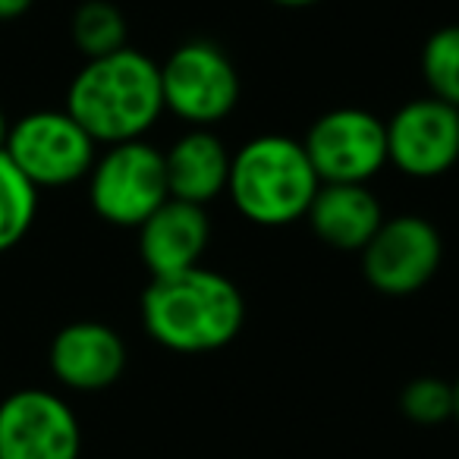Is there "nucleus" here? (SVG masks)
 I'll return each instance as SVG.
<instances>
[{
    "mask_svg": "<svg viewBox=\"0 0 459 459\" xmlns=\"http://www.w3.org/2000/svg\"><path fill=\"white\" fill-rule=\"evenodd\" d=\"M321 179L306 145L290 135H255L230 160L227 195L246 221L258 227H287L308 214Z\"/></svg>",
    "mask_w": 459,
    "mask_h": 459,
    "instance_id": "nucleus-3",
    "label": "nucleus"
},
{
    "mask_svg": "<svg viewBox=\"0 0 459 459\" xmlns=\"http://www.w3.org/2000/svg\"><path fill=\"white\" fill-rule=\"evenodd\" d=\"M271 4H277V7H287V10H306V7L321 4V0H271Z\"/></svg>",
    "mask_w": 459,
    "mask_h": 459,
    "instance_id": "nucleus-20",
    "label": "nucleus"
},
{
    "mask_svg": "<svg viewBox=\"0 0 459 459\" xmlns=\"http://www.w3.org/2000/svg\"><path fill=\"white\" fill-rule=\"evenodd\" d=\"M306 221L331 249L362 252L384 223V208L368 183H321Z\"/></svg>",
    "mask_w": 459,
    "mask_h": 459,
    "instance_id": "nucleus-13",
    "label": "nucleus"
},
{
    "mask_svg": "<svg viewBox=\"0 0 459 459\" xmlns=\"http://www.w3.org/2000/svg\"><path fill=\"white\" fill-rule=\"evenodd\" d=\"M208 243V211L177 198H167L139 227V255L152 277H170L198 268Z\"/></svg>",
    "mask_w": 459,
    "mask_h": 459,
    "instance_id": "nucleus-12",
    "label": "nucleus"
},
{
    "mask_svg": "<svg viewBox=\"0 0 459 459\" xmlns=\"http://www.w3.org/2000/svg\"><path fill=\"white\" fill-rule=\"evenodd\" d=\"M453 419L459 421V377H456V384H453Z\"/></svg>",
    "mask_w": 459,
    "mask_h": 459,
    "instance_id": "nucleus-22",
    "label": "nucleus"
},
{
    "mask_svg": "<svg viewBox=\"0 0 459 459\" xmlns=\"http://www.w3.org/2000/svg\"><path fill=\"white\" fill-rule=\"evenodd\" d=\"M70 35L76 51L85 60L108 57V54L123 51L129 39L126 16L120 13L117 4L110 0H82L76 10H73L70 20Z\"/></svg>",
    "mask_w": 459,
    "mask_h": 459,
    "instance_id": "nucleus-15",
    "label": "nucleus"
},
{
    "mask_svg": "<svg viewBox=\"0 0 459 459\" xmlns=\"http://www.w3.org/2000/svg\"><path fill=\"white\" fill-rule=\"evenodd\" d=\"M164 110L192 129H211L239 104L243 82L233 60L211 41H186L160 64Z\"/></svg>",
    "mask_w": 459,
    "mask_h": 459,
    "instance_id": "nucleus-6",
    "label": "nucleus"
},
{
    "mask_svg": "<svg viewBox=\"0 0 459 459\" xmlns=\"http://www.w3.org/2000/svg\"><path fill=\"white\" fill-rule=\"evenodd\" d=\"M170 198L164 152L135 139L108 145L89 173L91 211L110 227L139 230Z\"/></svg>",
    "mask_w": 459,
    "mask_h": 459,
    "instance_id": "nucleus-4",
    "label": "nucleus"
},
{
    "mask_svg": "<svg viewBox=\"0 0 459 459\" xmlns=\"http://www.w3.org/2000/svg\"><path fill=\"white\" fill-rule=\"evenodd\" d=\"M64 110L98 145L145 139L164 114L160 66L135 48L85 60L66 89Z\"/></svg>",
    "mask_w": 459,
    "mask_h": 459,
    "instance_id": "nucleus-2",
    "label": "nucleus"
},
{
    "mask_svg": "<svg viewBox=\"0 0 459 459\" xmlns=\"http://www.w3.org/2000/svg\"><path fill=\"white\" fill-rule=\"evenodd\" d=\"M39 217V189L0 152V255L22 243Z\"/></svg>",
    "mask_w": 459,
    "mask_h": 459,
    "instance_id": "nucleus-16",
    "label": "nucleus"
},
{
    "mask_svg": "<svg viewBox=\"0 0 459 459\" xmlns=\"http://www.w3.org/2000/svg\"><path fill=\"white\" fill-rule=\"evenodd\" d=\"M459 160V110L415 98L387 120V164L412 179L444 177Z\"/></svg>",
    "mask_w": 459,
    "mask_h": 459,
    "instance_id": "nucleus-10",
    "label": "nucleus"
},
{
    "mask_svg": "<svg viewBox=\"0 0 459 459\" xmlns=\"http://www.w3.org/2000/svg\"><path fill=\"white\" fill-rule=\"evenodd\" d=\"M400 412L409 421L421 428L444 425L453 419V384H446L444 377H415L403 387L400 394Z\"/></svg>",
    "mask_w": 459,
    "mask_h": 459,
    "instance_id": "nucleus-18",
    "label": "nucleus"
},
{
    "mask_svg": "<svg viewBox=\"0 0 459 459\" xmlns=\"http://www.w3.org/2000/svg\"><path fill=\"white\" fill-rule=\"evenodd\" d=\"M48 365L60 387L73 394H101L126 371V343L110 325L73 321L54 333Z\"/></svg>",
    "mask_w": 459,
    "mask_h": 459,
    "instance_id": "nucleus-11",
    "label": "nucleus"
},
{
    "mask_svg": "<svg viewBox=\"0 0 459 459\" xmlns=\"http://www.w3.org/2000/svg\"><path fill=\"white\" fill-rule=\"evenodd\" d=\"M4 154L35 189H64L89 179L98 142L66 110H32L10 123Z\"/></svg>",
    "mask_w": 459,
    "mask_h": 459,
    "instance_id": "nucleus-5",
    "label": "nucleus"
},
{
    "mask_svg": "<svg viewBox=\"0 0 459 459\" xmlns=\"http://www.w3.org/2000/svg\"><path fill=\"white\" fill-rule=\"evenodd\" d=\"M82 425L60 394L22 387L0 400V459H79Z\"/></svg>",
    "mask_w": 459,
    "mask_h": 459,
    "instance_id": "nucleus-8",
    "label": "nucleus"
},
{
    "mask_svg": "<svg viewBox=\"0 0 459 459\" xmlns=\"http://www.w3.org/2000/svg\"><path fill=\"white\" fill-rule=\"evenodd\" d=\"M32 7H35V0H0V22L22 20Z\"/></svg>",
    "mask_w": 459,
    "mask_h": 459,
    "instance_id": "nucleus-19",
    "label": "nucleus"
},
{
    "mask_svg": "<svg viewBox=\"0 0 459 459\" xmlns=\"http://www.w3.org/2000/svg\"><path fill=\"white\" fill-rule=\"evenodd\" d=\"M230 160L223 139L211 129H189L164 152L167 189L177 202L208 208L214 198L227 192Z\"/></svg>",
    "mask_w": 459,
    "mask_h": 459,
    "instance_id": "nucleus-14",
    "label": "nucleus"
},
{
    "mask_svg": "<svg viewBox=\"0 0 459 459\" xmlns=\"http://www.w3.org/2000/svg\"><path fill=\"white\" fill-rule=\"evenodd\" d=\"M444 258V239L428 217H384L362 249V274L384 296H412L434 281Z\"/></svg>",
    "mask_w": 459,
    "mask_h": 459,
    "instance_id": "nucleus-9",
    "label": "nucleus"
},
{
    "mask_svg": "<svg viewBox=\"0 0 459 459\" xmlns=\"http://www.w3.org/2000/svg\"><path fill=\"white\" fill-rule=\"evenodd\" d=\"M139 312L148 337L179 356L223 350L246 325L243 290L227 274L202 264L170 277H152Z\"/></svg>",
    "mask_w": 459,
    "mask_h": 459,
    "instance_id": "nucleus-1",
    "label": "nucleus"
},
{
    "mask_svg": "<svg viewBox=\"0 0 459 459\" xmlns=\"http://www.w3.org/2000/svg\"><path fill=\"white\" fill-rule=\"evenodd\" d=\"M7 135H10V120H7V114H4V108H0V152L7 145Z\"/></svg>",
    "mask_w": 459,
    "mask_h": 459,
    "instance_id": "nucleus-21",
    "label": "nucleus"
},
{
    "mask_svg": "<svg viewBox=\"0 0 459 459\" xmlns=\"http://www.w3.org/2000/svg\"><path fill=\"white\" fill-rule=\"evenodd\" d=\"M421 76L431 98L459 110V26H444L428 35L421 48Z\"/></svg>",
    "mask_w": 459,
    "mask_h": 459,
    "instance_id": "nucleus-17",
    "label": "nucleus"
},
{
    "mask_svg": "<svg viewBox=\"0 0 459 459\" xmlns=\"http://www.w3.org/2000/svg\"><path fill=\"white\" fill-rule=\"evenodd\" d=\"M302 145L321 183H368L387 164V123L362 108H333L308 126Z\"/></svg>",
    "mask_w": 459,
    "mask_h": 459,
    "instance_id": "nucleus-7",
    "label": "nucleus"
}]
</instances>
